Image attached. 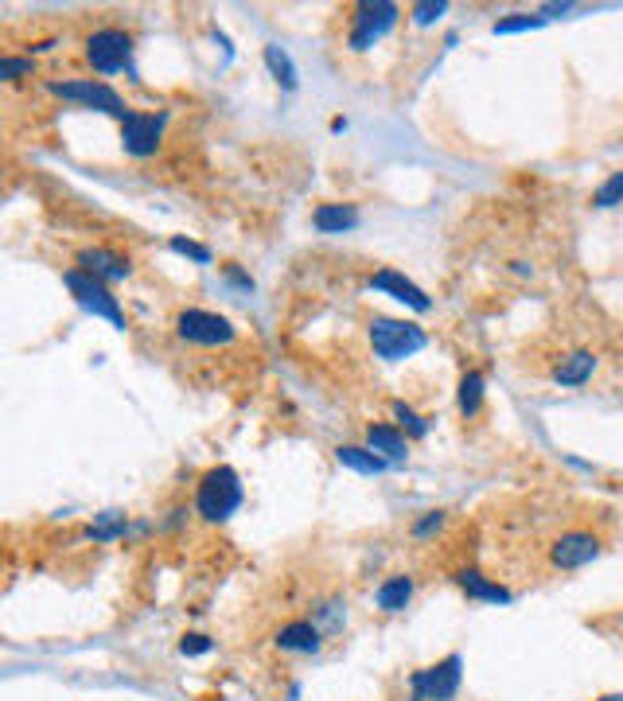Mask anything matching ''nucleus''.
Wrapping results in <instances>:
<instances>
[{
  "instance_id": "nucleus-1",
  "label": "nucleus",
  "mask_w": 623,
  "mask_h": 701,
  "mask_svg": "<svg viewBox=\"0 0 623 701\" xmlns=\"http://www.w3.org/2000/svg\"><path fill=\"white\" fill-rule=\"evenodd\" d=\"M242 503H246V483H242V476L231 464H214L196 479L191 507H196L199 522H207V526H226L242 511Z\"/></svg>"
},
{
  "instance_id": "nucleus-2",
  "label": "nucleus",
  "mask_w": 623,
  "mask_h": 701,
  "mask_svg": "<svg viewBox=\"0 0 623 701\" xmlns=\"http://www.w3.org/2000/svg\"><path fill=\"white\" fill-rule=\"evenodd\" d=\"M608 549V538L597 531V526H585V522H577V526H565V531H557L554 538H549L546 546V565L549 574H581V569H589L592 561H597L600 554Z\"/></svg>"
},
{
  "instance_id": "nucleus-3",
  "label": "nucleus",
  "mask_w": 623,
  "mask_h": 701,
  "mask_svg": "<svg viewBox=\"0 0 623 701\" xmlns=\"http://www.w3.org/2000/svg\"><path fill=\"white\" fill-rule=\"evenodd\" d=\"M367 340H370V350H375V359L382 363H405L429 347L425 327H421L418 320H402V316H370Z\"/></svg>"
},
{
  "instance_id": "nucleus-4",
  "label": "nucleus",
  "mask_w": 623,
  "mask_h": 701,
  "mask_svg": "<svg viewBox=\"0 0 623 701\" xmlns=\"http://www.w3.org/2000/svg\"><path fill=\"white\" fill-rule=\"evenodd\" d=\"M133 55H137V35L129 32V27H121V24L94 27V32L82 40L86 67L94 70V75H102V78L121 75V70L137 75V70H133Z\"/></svg>"
},
{
  "instance_id": "nucleus-5",
  "label": "nucleus",
  "mask_w": 623,
  "mask_h": 701,
  "mask_svg": "<svg viewBox=\"0 0 623 701\" xmlns=\"http://www.w3.org/2000/svg\"><path fill=\"white\" fill-rule=\"evenodd\" d=\"M43 90L52 98H59V102L67 105H78V110H94V113H105V118H118L125 121L129 110L133 105L125 102V98L113 90L105 78H43Z\"/></svg>"
},
{
  "instance_id": "nucleus-6",
  "label": "nucleus",
  "mask_w": 623,
  "mask_h": 701,
  "mask_svg": "<svg viewBox=\"0 0 623 701\" xmlns=\"http://www.w3.org/2000/svg\"><path fill=\"white\" fill-rule=\"evenodd\" d=\"M405 690H410V701H456L464 690V655L448 650L444 659L418 667L405 678Z\"/></svg>"
},
{
  "instance_id": "nucleus-7",
  "label": "nucleus",
  "mask_w": 623,
  "mask_h": 701,
  "mask_svg": "<svg viewBox=\"0 0 623 701\" xmlns=\"http://www.w3.org/2000/svg\"><path fill=\"white\" fill-rule=\"evenodd\" d=\"M398 20H402V4H393V0H359L347 20V52H370L378 40H386L398 27Z\"/></svg>"
},
{
  "instance_id": "nucleus-8",
  "label": "nucleus",
  "mask_w": 623,
  "mask_h": 701,
  "mask_svg": "<svg viewBox=\"0 0 623 701\" xmlns=\"http://www.w3.org/2000/svg\"><path fill=\"white\" fill-rule=\"evenodd\" d=\"M63 285H67V292L75 297V304L82 312H90L94 320H105V324H113L118 332H125L129 327L125 309H121V300L113 297V289L105 281L90 277L86 269L70 266V269H63Z\"/></svg>"
},
{
  "instance_id": "nucleus-9",
  "label": "nucleus",
  "mask_w": 623,
  "mask_h": 701,
  "mask_svg": "<svg viewBox=\"0 0 623 701\" xmlns=\"http://www.w3.org/2000/svg\"><path fill=\"white\" fill-rule=\"evenodd\" d=\"M171 332H176V340L188 343V347H231L234 340H238V324H234L231 316H222V312H211V309H180L176 312V320H171Z\"/></svg>"
},
{
  "instance_id": "nucleus-10",
  "label": "nucleus",
  "mask_w": 623,
  "mask_h": 701,
  "mask_svg": "<svg viewBox=\"0 0 623 701\" xmlns=\"http://www.w3.org/2000/svg\"><path fill=\"white\" fill-rule=\"evenodd\" d=\"M164 133H168V110H129L121 121V153L133 160H153L164 148Z\"/></svg>"
},
{
  "instance_id": "nucleus-11",
  "label": "nucleus",
  "mask_w": 623,
  "mask_h": 701,
  "mask_svg": "<svg viewBox=\"0 0 623 701\" xmlns=\"http://www.w3.org/2000/svg\"><path fill=\"white\" fill-rule=\"evenodd\" d=\"M75 266L86 269V274L98 277V281H105V285H125V281H133V274H137V262L118 246L75 249Z\"/></svg>"
},
{
  "instance_id": "nucleus-12",
  "label": "nucleus",
  "mask_w": 623,
  "mask_h": 701,
  "mask_svg": "<svg viewBox=\"0 0 623 701\" xmlns=\"http://www.w3.org/2000/svg\"><path fill=\"white\" fill-rule=\"evenodd\" d=\"M367 289L386 292L390 300H398V304H405V309H413V312H433V297H429L418 281H410L402 269H393V266L375 269V274L367 277Z\"/></svg>"
},
{
  "instance_id": "nucleus-13",
  "label": "nucleus",
  "mask_w": 623,
  "mask_h": 701,
  "mask_svg": "<svg viewBox=\"0 0 623 701\" xmlns=\"http://www.w3.org/2000/svg\"><path fill=\"white\" fill-rule=\"evenodd\" d=\"M324 643H327L324 632H320L308 616L285 620V624L274 632V647L281 650V655H292V659H316L320 650H324Z\"/></svg>"
},
{
  "instance_id": "nucleus-14",
  "label": "nucleus",
  "mask_w": 623,
  "mask_h": 701,
  "mask_svg": "<svg viewBox=\"0 0 623 701\" xmlns=\"http://www.w3.org/2000/svg\"><path fill=\"white\" fill-rule=\"evenodd\" d=\"M448 581H453L468 600H476V604H511L514 600V592L507 589L499 577H487L479 565H460V569L448 574Z\"/></svg>"
},
{
  "instance_id": "nucleus-15",
  "label": "nucleus",
  "mask_w": 623,
  "mask_h": 701,
  "mask_svg": "<svg viewBox=\"0 0 623 701\" xmlns=\"http://www.w3.org/2000/svg\"><path fill=\"white\" fill-rule=\"evenodd\" d=\"M597 370H600V355H597V350L572 347V350H565L561 359L554 363L549 378H554V386H561V390H577V386H589Z\"/></svg>"
},
{
  "instance_id": "nucleus-16",
  "label": "nucleus",
  "mask_w": 623,
  "mask_h": 701,
  "mask_svg": "<svg viewBox=\"0 0 623 701\" xmlns=\"http://www.w3.org/2000/svg\"><path fill=\"white\" fill-rule=\"evenodd\" d=\"M308 620L324 632V639H340L351 627V600L343 592H324L308 604Z\"/></svg>"
},
{
  "instance_id": "nucleus-17",
  "label": "nucleus",
  "mask_w": 623,
  "mask_h": 701,
  "mask_svg": "<svg viewBox=\"0 0 623 701\" xmlns=\"http://www.w3.org/2000/svg\"><path fill=\"white\" fill-rule=\"evenodd\" d=\"M413 597H418V577L398 569V574H386L375 589V608L382 616H402L405 608H413Z\"/></svg>"
},
{
  "instance_id": "nucleus-18",
  "label": "nucleus",
  "mask_w": 623,
  "mask_h": 701,
  "mask_svg": "<svg viewBox=\"0 0 623 701\" xmlns=\"http://www.w3.org/2000/svg\"><path fill=\"white\" fill-rule=\"evenodd\" d=\"M363 436H367L370 453H378L386 464H405V460H410V436H405L398 425H390V421H370Z\"/></svg>"
},
{
  "instance_id": "nucleus-19",
  "label": "nucleus",
  "mask_w": 623,
  "mask_h": 701,
  "mask_svg": "<svg viewBox=\"0 0 623 701\" xmlns=\"http://www.w3.org/2000/svg\"><path fill=\"white\" fill-rule=\"evenodd\" d=\"M129 538H137V522L129 519L125 511H102L86 526V542H94V546H113V542Z\"/></svg>"
},
{
  "instance_id": "nucleus-20",
  "label": "nucleus",
  "mask_w": 623,
  "mask_h": 701,
  "mask_svg": "<svg viewBox=\"0 0 623 701\" xmlns=\"http://www.w3.org/2000/svg\"><path fill=\"white\" fill-rule=\"evenodd\" d=\"M359 223V203H316V211H312V231L316 234H351Z\"/></svg>"
},
{
  "instance_id": "nucleus-21",
  "label": "nucleus",
  "mask_w": 623,
  "mask_h": 701,
  "mask_svg": "<svg viewBox=\"0 0 623 701\" xmlns=\"http://www.w3.org/2000/svg\"><path fill=\"white\" fill-rule=\"evenodd\" d=\"M483 402H487V378L483 370H464L460 382H456V413H460L464 421H476L479 413H483Z\"/></svg>"
},
{
  "instance_id": "nucleus-22",
  "label": "nucleus",
  "mask_w": 623,
  "mask_h": 701,
  "mask_svg": "<svg viewBox=\"0 0 623 701\" xmlns=\"http://www.w3.org/2000/svg\"><path fill=\"white\" fill-rule=\"evenodd\" d=\"M262 59H265V70L274 75V82L281 86L285 94H297V90H300V70H297V63H292V55L285 52L281 43H265Z\"/></svg>"
},
{
  "instance_id": "nucleus-23",
  "label": "nucleus",
  "mask_w": 623,
  "mask_h": 701,
  "mask_svg": "<svg viewBox=\"0 0 623 701\" xmlns=\"http://www.w3.org/2000/svg\"><path fill=\"white\" fill-rule=\"evenodd\" d=\"M335 460H340L343 468L359 471V476H382V471L390 468V464L378 453H370L367 445H335Z\"/></svg>"
},
{
  "instance_id": "nucleus-24",
  "label": "nucleus",
  "mask_w": 623,
  "mask_h": 701,
  "mask_svg": "<svg viewBox=\"0 0 623 701\" xmlns=\"http://www.w3.org/2000/svg\"><path fill=\"white\" fill-rule=\"evenodd\" d=\"M448 522H453V514L444 511V507H433V511H421L418 519L410 522V538H413V542H436L444 531H448Z\"/></svg>"
},
{
  "instance_id": "nucleus-25",
  "label": "nucleus",
  "mask_w": 623,
  "mask_h": 701,
  "mask_svg": "<svg viewBox=\"0 0 623 701\" xmlns=\"http://www.w3.org/2000/svg\"><path fill=\"white\" fill-rule=\"evenodd\" d=\"M390 413H393V425L402 429V433L410 436V441H425V436H429V418H425V413L413 410V405L405 402V398H393V402H390Z\"/></svg>"
},
{
  "instance_id": "nucleus-26",
  "label": "nucleus",
  "mask_w": 623,
  "mask_h": 701,
  "mask_svg": "<svg viewBox=\"0 0 623 701\" xmlns=\"http://www.w3.org/2000/svg\"><path fill=\"white\" fill-rule=\"evenodd\" d=\"M35 59L32 55H16V52H9L4 59H0V82H24V78H35Z\"/></svg>"
},
{
  "instance_id": "nucleus-27",
  "label": "nucleus",
  "mask_w": 623,
  "mask_h": 701,
  "mask_svg": "<svg viewBox=\"0 0 623 701\" xmlns=\"http://www.w3.org/2000/svg\"><path fill=\"white\" fill-rule=\"evenodd\" d=\"M542 24H546V16H542V12H511V16L496 20V24H491V32H496V35H519V32H534V27H542Z\"/></svg>"
},
{
  "instance_id": "nucleus-28",
  "label": "nucleus",
  "mask_w": 623,
  "mask_h": 701,
  "mask_svg": "<svg viewBox=\"0 0 623 701\" xmlns=\"http://www.w3.org/2000/svg\"><path fill=\"white\" fill-rule=\"evenodd\" d=\"M623 203V168L620 171H608V180L592 191V207L597 211H612V207Z\"/></svg>"
},
{
  "instance_id": "nucleus-29",
  "label": "nucleus",
  "mask_w": 623,
  "mask_h": 701,
  "mask_svg": "<svg viewBox=\"0 0 623 701\" xmlns=\"http://www.w3.org/2000/svg\"><path fill=\"white\" fill-rule=\"evenodd\" d=\"M168 249H171V254H180V257H191L196 266H211V262H214L211 246H203V242H196V238H183V234H171Z\"/></svg>"
},
{
  "instance_id": "nucleus-30",
  "label": "nucleus",
  "mask_w": 623,
  "mask_h": 701,
  "mask_svg": "<svg viewBox=\"0 0 623 701\" xmlns=\"http://www.w3.org/2000/svg\"><path fill=\"white\" fill-rule=\"evenodd\" d=\"M176 650H180L183 659H203V655H211V650H214V635H207V632H183L180 643H176Z\"/></svg>"
},
{
  "instance_id": "nucleus-31",
  "label": "nucleus",
  "mask_w": 623,
  "mask_h": 701,
  "mask_svg": "<svg viewBox=\"0 0 623 701\" xmlns=\"http://www.w3.org/2000/svg\"><path fill=\"white\" fill-rule=\"evenodd\" d=\"M444 12H448V4H444V0H418V4H410V20L418 27H433Z\"/></svg>"
},
{
  "instance_id": "nucleus-32",
  "label": "nucleus",
  "mask_w": 623,
  "mask_h": 701,
  "mask_svg": "<svg viewBox=\"0 0 623 701\" xmlns=\"http://www.w3.org/2000/svg\"><path fill=\"white\" fill-rule=\"evenodd\" d=\"M191 514H196V507L176 503L168 514H164L160 522H156V531H160V534H176V531H183V526H188V522H191Z\"/></svg>"
},
{
  "instance_id": "nucleus-33",
  "label": "nucleus",
  "mask_w": 623,
  "mask_h": 701,
  "mask_svg": "<svg viewBox=\"0 0 623 701\" xmlns=\"http://www.w3.org/2000/svg\"><path fill=\"white\" fill-rule=\"evenodd\" d=\"M222 277H226V285H234V289L254 292V277H249L246 269L238 266V262H226V266H222Z\"/></svg>"
},
{
  "instance_id": "nucleus-34",
  "label": "nucleus",
  "mask_w": 623,
  "mask_h": 701,
  "mask_svg": "<svg viewBox=\"0 0 623 701\" xmlns=\"http://www.w3.org/2000/svg\"><path fill=\"white\" fill-rule=\"evenodd\" d=\"M55 47H59V40H35V43H27V55H47V52H55Z\"/></svg>"
},
{
  "instance_id": "nucleus-35",
  "label": "nucleus",
  "mask_w": 623,
  "mask_h": 701,
  "mask_svg": "<svg viewBox=\"0 0 623 701\" xmlns=\"http://www.w3.org/2000/svg\"><path fill=\"white\" fill-rule=\"evenodd\" d=\"M511 274H519V277H534V266H526V262H511Z\"/></svg>"
},
{
  "instance_id": "nucleus-36",
  "label": "nucleus",
  "mask_w": 623,
  "mask_h": 701,
  "mask_svg": "<svg viewBox=\"0 0 623 701\" xmlns=\"http://www.w3.org/2000/svg\"><path fill=\"white\" fill-rule=\"evenodd\" d=\"M597 701H623V693H600Z\"/></svg>"
},
{
  "instance_id": "nucleus-37",
  "label": "nucleus",
  "mask_w": 623,
  "mask_h": 701,
  "mask_svg": "<svg viewBox=\"0 0 623 701\" xmlns=\"http://www.w3.org/2000/svg\"><path fill=\"white\" fill-rule=\"evenodd\" d=\"M615 627H620V632H623V608H620V612H615Z\"/></svg>"
}]
</instances>
